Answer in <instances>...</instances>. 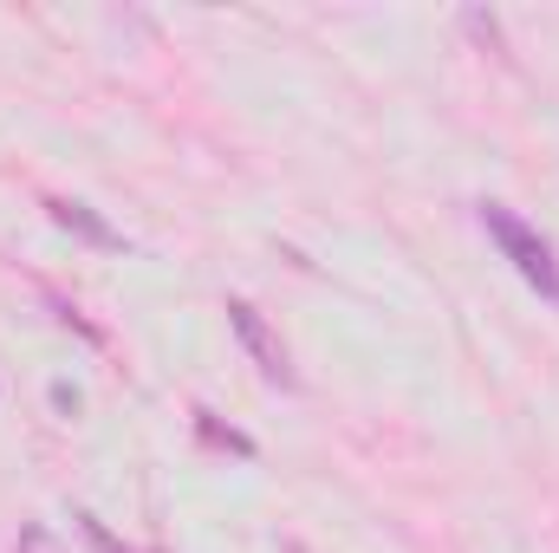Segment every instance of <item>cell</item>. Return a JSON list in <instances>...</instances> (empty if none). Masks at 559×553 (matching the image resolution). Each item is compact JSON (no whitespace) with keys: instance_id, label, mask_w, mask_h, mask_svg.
Returning a JSON list of instances; mask_svg holds the SVG:
<instances>
[{"instance_id":"cell-2","label":"cell","mask_w":559,"mask_h":553,"mask_svg":"<svg viewBox=\"0 0 559 553\" xmlns=\"http://www.w3.org/2000/svg\"><path fill=\"white\" fill-rule=\"evenodd\" d=\"M228 326H235V339L248 345V358L261 365V378L280 385V391H293V365H286V345L274 339V326L248 306V299H228Z\"/></svg>"},{"instance_id":"cell-1","label":"cell","mask_w":559,"mask_h":553,"mask_svg":"<svg viewBox=\"0 0 559 553\" xmlns=\"http://www.w3.org/2000/svg\"><path fill=\"white\" fill-rule=\"evenodd\" d=\"M481 228L501 242V255L514 261V274L527 280L540 299H554V306H559V261H554V248H547V242H540L514 209H501V202H481Z\"/></svg>"},{"instance_id":"cell-5","label":"cell","mask_w":559,"mask_h":553,"mask_svg":"<svg viewBox=\"0 0 559 553\" xmlns=\"http://www.w3.org/2000/svg\"><path fill=\"white\" fill-rule=\"evenodd\" d=\"M79 534L92 541V553H143V548H124V541H118V534H111L98 515H79Z\"/></svg>"},{"instance_id":"cell-3","label":"cell","mask_w":559,"mask_h":553,"mask_svg":"<svg viewBox=\"0 0 559 553\" xmlns=\"http://www.w3.org/2000/svg\"><path fill=\"white\" fill-rule=\"evenodd\" d=\"M46 215H52V228L79 235V242H92V248H124V235H118L98 209H85V202H46Z\"/></svg>"},{"instance_id":"cell-4","label":"cell","mask_w":559,"mask_h":553,"mask_svg":"<svg viewBox=\"0 0 559 553\" xmlns=\"http://www.w3.org/2000/svg\"><path fill=\"white\" fill-rule=\"evenodd\" d=\"M195 430H202V436H209L215 449H235V456H254V443H248L241 430H228V423H215L209 411H195Z\"/></svg>"},{"instance_id":"cell-6","label":"cell","mask_w":559,"mask_h":553,"mask_svg":"<svg viewBox=\"0 0 559 553\" xmlns=\"http://www.w3.org/2000/svg\"><path fill=\"white\" fill-rule=\"evenodd\" d=\"M20 553H59V541H52L46 528H26V534H20Z\"/></svg>"}]
</instances>
